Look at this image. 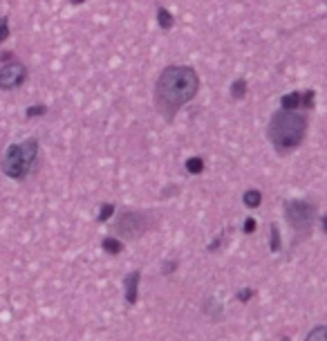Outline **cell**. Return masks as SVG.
Returning a JSON list of instances; mask_svg holds the SVG:
<instances>
[{
	"label": "cell",
	"mask_w": 327,
	"mask_h": 341,
	"mask_svg": "<svg viewBox=\"0 0 327 341\" xmlns=\"http://www.w3.org/2000/svg\"><path fill=\"white\" fill-rule=\"evenodd\" d=\"M114 213H117V204L114 202H103L99 206V213H97V222L103 224V222H110V220L114 218Z\"/></svg>",
	"instance_id": "15"
},
{
	"label": "cell",
	"mask_w": 327,
	"mask_h": 341,
	"mask_svg": "<svg viewBox=\"0 0 327 341\" xmlns=\"http://www.w3.org/2000/svg\"><path fill=\"white\" fill-rule=\"evenodd\" d=\"M30 79V70L23 61H7V63L0 65V90L5 92H14V90L23 88Z\"/></svg>",
	"instance_id": "6"
},
{
	"label": "cell",
	"mask_w": 327,
	"mask_h": 341,
	"mask_svg": "<svg viewBox=\"0 0 327 341\" xmlns=\"http://www.w3.org/2000/svg\"><path fill=\"white\" fill-rule=\"evenodd\" d=\"M282 215L287 227L291 229V252L311 238L318 218V202L307 198H291L282 202Z\"/></svg>",
	"instance_id": "4"
},
{
	"label": "cell",
	"mask_w": 327,
	"mask_h": 341,
	"mask_svg": "<svg viewBox=\"0 0 327 341\" xmlns=\"http://www.w3.org/2000/svg\"><path fill=\"white\" fill-rule=\"evenodd\" d=\"M177 267H180V261H177V258L164 261V265H161V276H171V274H175Z\"/></svg>",
	"instance_id": "21"
},
{
	"label": "cell",
	"mask_w": 327,
	"mask_h": 341,
	"mask_svg": "<svg viewBox=\"0 0 327 341\" xmlns=\"http://www.w3.org/2000/svg\"><path fill=\"white\" fill-rule=\"evenodd\" d=\"M280 341H291L289 337H280Z\"/></svg>",
	"instance_id": "27"
},
{
	"label": "cell",
	"mask_w": 327,
	"mask_h": 341,
	"mask_svg": "<svg viewBox=\"0 0 327 341\" xmlns=\"http://www.w3.org/2000/svg\"><path fill=\"white\" fill-rule=\"evenodd\" d=\"M47 105L45 103H32V105H27L25 108V117L27 119H41V117H45L47 115Z\"/></svg>",
	"instance_id": "17"
},
{
	"label": "cell",
	"mask_w": 327,
	"mask_h": 341,
	"mask_svg": "<svg viewBox=\"0 0 327 341\" xmlns=\"http://www.w3.org/2000/svg\"><path fill=\"white\" fill-rule=\"evenodd\" d=\"M269 252L271 254L282 252V234H280V227H278L276 222L269 224Z\"/></svg>",
	"instance_id": "12"
},
{
	"label": "cell",
	"mask_w": 327,
	"mask_h": 341,
	"mask_svg": "<svg viewBox=\"0 0 327 341\" xmlns=\"http://www.w3.org/2000/svg\"><path fill=\"white\" fill-rule=\"evenodd\" d=\"M157 25L164 32H171L175 27V16H173L171 9H166L164 5H157Z\"/></svg>",
	"instance_id": "10"
},
{
	"label": "cell",
	"mask_w": 327,
	"mask_h": 341,
	"mask_svg": "<svg viewBox=\"0 0 327 341\" xmlns=\"http://www.w3.org/2000/svg\"><path fill=\"white\" fill-rule=\"evenodd\" d=\"M204 160H202L200 155H193V157H189V160L184 162V169H186V173L189 175H202L204 173Z\"/></svg>",
	"instance_id": "16"
},
{
	"label": "cell",
	"mask_w": 327,
	"mask_h": 341,
	"mask_svg": "<svg viewBox=\"0 0 327 341\" xmlns=\"http://www.w3.org/2000/svg\"><path fill=\"white\" fill-rule=\"evenodd\" d=\"M316 105V90H305L302 92V108L311 110Z\"/></svg>",
	"instance_id": "20"
},
{
	"label": "cell",
	"mask_w": 327,
	"mask_h": 341,
	"mask_svg": "<svg viewBox=\"0 0 327 341\" xmlns=\"http://www.w3.org/2000/svg\"><path fill=\"white\" fill-rule=\"evenodd\" d=\"M280 108H285V110H298V108H302V92L294 90V92L282 94V97H280Z\"/></svg>",
	"instance_id": "14"
},
{
	"label": "cell",
	"mask_w": 327,
	"mask_h": 341,
	"mask_svg": "<svg viewBox=\"0 0 327 341\" xmlns=\"http://www.w3.org/2000/svg\"><path fill=\"white\" fill-rule=\"evenodd\" d=\"M247 92H249V83L244 76H238V79L231 81V88H229V94L233 101H244L247 99Z\"/></svg>",
	"instance_id": "9"
},
{
	"label": "cell",
	"mask_w": 327,
	"mask_h": 341,
	"mask_svg": "<svg viewBox=\"0 0 327 341\" xmlns=\"http://www.w3.org/2000/svg\"><path fill=\"white\" fill-rule=\"evenodd\" d=\"M0 59H3V63H7V61L14 59V52H3V56H0Z\"/></svg>",
	"instance_id": "25"
},
{
	"label": "cell",
	"mask_w": 327,
	"mask_h": 341,
	"mask_svg": "<svg viewBox=\"0 0 327 341\" xmlns=\"http://www.w3.org/2000/svg\"><path fill=\"white\" fill-rule=\"evenodd\" d=\"M9 16H0V45H5V41L9 38Z\"/></svg>",
	"instance_id": "22"
},
{
	"label": "cell",
	"mask_w": 327,
	"mask_h": 341,
	"mask_svg": "<svg viewBox=\"0 0 327 341\" xmlns=\"http://www.w3.org/2000/svg\"><path fill=\"white\" fill-rule=\"evenodd\" d=\"M200 74L193 65H166L155 81L152 101L166 124H173L182 108L200 92Z\"/></svg>",
	"instance_id": "1"
},
{
	"label": "cell",
	"mask_w": 327,
	"mask_h": 341,
	"mask_svg": "<svg viewBox=\"0 0 327 341\" xmlns=\"http://www.w3.org/2000/svg\"><path fill=\"white\" fill-rule=\"evenodd\" d=\"M262 191L260 189H247L242 193V204L247 206V209H260V204H262Z\"/></svg>",
	"instance_id": "13"
},
{
	"label": "cell",
	"mask_w": 327,
	"mask_h": 341,
	"mask_svg": "<svg viewBox=\"0 0 327 341\" xmlns=\"http://www.w3.org/2000/svg\"><path fill=\"white\" fill-rule=\"evenodd\" d=\"M101 249H103L105 254H110V256H119V254L126 249V245H123V240L117 238V236H105L103 240H101Z\"/></svg>",
	"instance_id": "11"
},
{
	"label": "cell",
	"mask_w": 327,
	"mask_h": 341,
	"mask_svg": "<svg viewBox=\"0 0 327 341\" xmlns=\"http://www.w3.org/2000/svg\"><path fill=\"white\" fill-rule=\"evenodd\" d=\"M307 128H309V119L300 110H285L278 108L276 112L269 117L267 124V142L280 157L291 155L294 151L302 146L307 137Z\"/></svg>",
	"instance_id": "2"
},
{
	"label": "cell",
	"mask_w": 327,
	"mask_h": 341,
	"mask_svg": "<svg viewBox=\"0 0 327 341\" xmlns=\"http://www.w3.org/2000/svg\"><path fill=\"white\" fill-rule=\"evenodd\" d=\"M305 341H327V325L325 323H318L307 332Z\"/></svg>",
	"instance_id": "18"
},
{
	"label": "cell",
	"mask_w": 327,
	"mask_h": 341,
	"mask_svg": "<svg viewBox=\"0 0 327 341\" xmlns=\"http://www.w3.org/2000/svg\"><path fill=\"white\" fill-rule=\"evenodd\" d=\"M258 229V220L253 218V215H249V218H244V222H242V232L247 234V236H251L253 232Z\"/></svg>",
	"instance_id": "23"
},
{
	"label": "cell",
	"mask_w": 327,
	"mask_h": 341,
	"mask_svg": "<svg viewBox=\"0 0 327 341\" xmlns=\"http://www.w3.org/2000/svg\"><path fill=\"white\" fill-rule=\"evenodd\" d=\"M159 215L155 213V211H143V209H130V206H126V209H121L117 213V218H114L112 222V236L121 238V240H134L143 238L148 232H152V229L159 224Z\"/></svg>",
	"instance_id": "5"
},
{
	"label": "cell",
	"mask_w": 327,
	"mask_h": 341,
	"mask_svg": "<svg viewBox=\"0 0 327 341\" xmlns=\"http://www.w3.org/2000/svg\"><path fill=\"white\" fill-rule=\"evenodd\" d=\"M256 294H258V292L253 290V287H242V290H238V292H235V299H238L240 303H244V305H247L251 299H256Z\"/></svg>",
	"instance_id": "19"
},
{
	"label": "cell",
	"mask_w": 327,
	"mask_h": 341,
	"mask_svg": "<svg viewBox=\"0 0 327 341\" xmlns=\"http://www.w3.org/2000/svg\"><path fill=\"white\" fill-rule=\"evenodd\" d=\"M224 238H227V232L218 234V236H215V238H213V243H211V245H209V247H206V252H211V254H213V252H218V249H220V247H222Z\"/></svg>",
	"instance_id": "24"
},
{
	"label": "cell",
	"mask_w": 327,
	"mask_h": 341,
	"mask_svg": "<svg viewBox=\"0 0 327 341\" xmlns=\"http://www.w3.org/2000/svg\"><path fill=\"white\" fill-rule=\"evenodd\" d=\"M85 0H70V5H83Z\"/></svg>",
	"instance_id": "26"
},
{
	"label": "cell",
	"mask_w": 327,
	"mask_h": 341,
	"mask_svg": "<svg viewBox=\"0 0 327 341\" xmlns=\"http://www.w3.org/2000/svg\"><path fill=\"white\" fill-rule=\"evenodd\" d=\"M38 157H41V142H38V137H27L23 142H14L5 148L3 160H0V171L9 180L23 182L36 171Z\"/></svg>",
	"instance_id": "3"
},
{
	"label": "cell",
	"mask_w": 327,
	"mask_h": 341,
	"mask_svg": "<svg viewBox=\"0 0 327 341\" xmlns=\"http://www.w3.org/2000/svg\"><path fill=\"white\" fill-rule=\"evenodd\" d=\"M139 283H141V270H132L123 276V301L126 305H137L139 301Z\"/></svg>",
	"instance_id": "7"
},
{
	"label": "cell",
	"mask_w": 327,
	"mask_h": 341,
	"mask_svg": "<svg viewBox=\"0 0 327 341\" xmlns=\"http://www.w3.org/2000/svg\"><path fill=\"white\" fill-rule=\"evenodd\" d=\"M202 314L209 316L213 323L224 321V305L220 303V299H215V296H206V299L202 301Z\"/></svg>",
	"instance_id": "8"
}]
</instances>
